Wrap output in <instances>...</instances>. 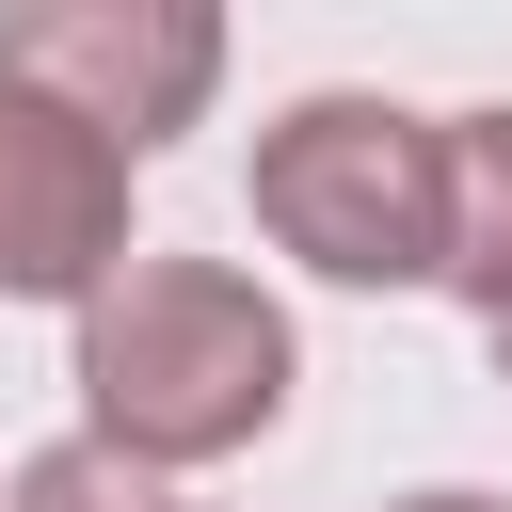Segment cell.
I'll return each mask as SVG.
<instances>
[{
  "instance_id": "52a82bcc",
  "label": "cell",
  "mask_w": 512,
  "mask_h": 512,
  "mask_svg": "<svg viewBox=\"0 0 512 512\" xmlns=\"http://www.w3.org/2000/svg\"><path fill=\"white\" fill-rule=\"evenodd\" d=\"M400 512H512V496H464V480H432V496H400Z\"/></svg>"
},
{
  "instance_id": "5b68a950",
  "label": "cell",
  "mask_w": 512,
  "mask_h": 512,
  "mask_svg": "<svg viewBox=\"0 0 512 512\" xmlns=\"http://www.w3.org/2000/svg\"><path fill=\"white\" fill-rule=\"evenodd\" d=\"M448 288L512 336V96L448 112Z\"/></svg>"
},
{
  "instance_id": "8992f818",
  "label": "cell",
  "mask_w": 512,
  "mask_h": 512,
  "mask_svg": "<svg viewBox=\"0 0 512 512\" xmlns=\"http://www.w3.org/2000/svg\"><path fill=\"white\" fill-rule=\"evenodd\" d=\"M0 512H176L128 448H96V432H64V448H32L16 480H0Z\"/></svg>"
},
{
  "instance_id": "277c9868",
  "label": "cell",
  "mask_w": 512,
  "mask_h": 512,
  "mask_svg": "<svg viewBox=\"0 0 512 512\" xmlns=\"http://www.w3.org/2000/svg\"><path fill=\"white\" fill-rule=\"evenodd\" d=\"M112 272H128V144H96L48 96H0V288L96 304Z\"/></svg>"
},
{
  "instance_id": "3957f363",
  "label": "cell",
  "mask_w": 512,
  "mask_h": 512,
  "mask_svg": "<svg viewBox=\"0 0 512 512\" xmlns=\"http://www.w3.org/2000/svg\"><path fill=\"white\" fill-rule=\"evenodd\" d=\"M224 80V16L208 0H16L0 16V96L80 112L96 144H176Z\"/></svg>"
},
{
  "instance_id": "7a4b0ae2",
  "label": "cell",
  "mask_w": 512,
  "mask_h": 512,
  "mask_svg": "<svg viewBox=\"0 0 512 512\" xmlns=\"http://www.w3.org/2000/svg\"><path fill=\"white\" fill-rule=\"evenodd\" d=\"M256 240L320 288H448V128L400 96H288L256 128Z\"/></svg>"
},
{
  "instance_id": "ba28073f",
  "label": "cell",
  "mask_w": 512,
  "mask_h": 512,
  "mask_svg": "<svg viewBox=\"0 0 512 512\" xmlns=\"http://www.w3.org/2000/svg\"><path fill=\"white\" fill-rule=\"evenodd\" d=\"M496 368H512V336H496Z\"/></svg>"
},
{
  "instance_id": "6da1fadb",
  "label": "cell",
  "mask_w": 512,
  "mask_h": 512,
  "mask_svg": "<svg viewBox=\"0 0 512 512\" xmlns=\"http://www.w3.org/2000/svg\"><path fill=\"white\" fill-rule=\"evenodd\" d=\"M288 384H304V336H288V304H272L256 272H224V256H128V272L80 304V432L128 448L144 480L256 448V432L288 416Z\"/></svg>"
}]
</instances>
